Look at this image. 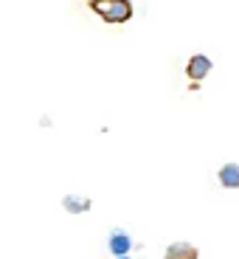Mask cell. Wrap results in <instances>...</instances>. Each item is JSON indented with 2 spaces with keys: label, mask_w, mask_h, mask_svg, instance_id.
<instances>
[{
  "label": "cell",
  "mask_w": 239,
  "mask_h": 259,
  "mask_svg": "<svg viewBox=\"0 0 239 259\" xmlns=\"http://www.w3.org/2000/svg\"><path fill=\"white\" fill-rule=\"evenodd\" d=\"M90 9L107 23H127L132 17L129 0H90Z\"/></svg>",
  "instance_id": "cell-1"
},
{
  "label": "cell",
  "mask_w": 239,
  "mask_h": 259,
  "mask_svg": "<svg viewBox=\"0 0 239 259\" xmlns=\"http://www.w3.org/2000/svg\"><path fill=\"white\" fill-rule=\"evenodd\" d=\"M208 71H211V59L203 57V54H194V57L188 59V65H186V73H188V79H192V82L206 79Z\"/></svg>",
  "instance_id": "cell-2"
},
{
  "label": "cell",
  "mask_w": 239,
  "mask_h": 259,
  "mask_svg": "<svg viewBox=\"0 0 239 259\" xmlns=\"http://www.w3.org/2000/svg\"><path fill=\"white\" fill-rule=\"evenodd\" d=\"M197 256L200 253H197V248L192 242H172L166 248V253H163V259H197Z\"/></svg>",
  "instance_id": "cell-3"
},
{
  "label": "cell",
  "mask_w": 239,
  "mask_h": 259,
  "mask_svg": "<svg viewBox=\"0 0 239 259\" xmlns=\"http://www.w3.org/2000/svg\"><path fill=\"white\" fill-rule=\"evenodd\" d=\"M129 248H132V240H129L127 231H113L110 234V253L124 256V253H129Z\"/></svg>",
  "instance_id": "cell-4"
},
{
  "label": "cell",
  "mask_w": 239,
  "mask_h": 259,
  "mask_svg": "<svg viewBox=\"0 0 239 259\" xmlns=\"http://www.w3.org/2000/svg\"><path fill=\"white\" fill-rule=\"evenodd\" d=\"M217 178L225 189H239V163H225Z\"/></svg>",
  "instance_id": "cell-5"
},
{
  "label": "cell",
  "mask_w": 239,
  "mask_h": 259,
  "mask_svg": "<svg viewBox=\"0 0 239 259\" xmlns=\"http://www.w3.org/2000/svg\"><path fill=\"white\" fill-rule=\"evenodd\" d=\"M62 206H65V211H71V214H82V211H87V208H90V197L68 194V197L62 200Z\"/></svg>",
  "instance_id": "cell-6"
},
{
  "label": "cell",
  "mask_w": 239,
  "mask_h": 259,
  "mask_svg": "<svg viewBox=\"0 0 239 259\" xmlns=\"http://www.w3.org/2000/svg\"><path fill=\"white\" fill-rule=\"evenodd\" d=\"M118 259H129V256H127V253H124V256H118Z\"/></svg>",
  "instance_id": "cell-7"
}]
</instances>
